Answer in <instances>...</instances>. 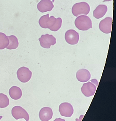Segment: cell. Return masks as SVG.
I'll return each instance as SVG.
<instances>
[{
    "label": "cell",
    "mask_w": 116,
    "mask_h": 121,
    "mask_svg": "<svg viewBox=\"0 0 116 121\" xmlns=\"http://www.w3.org/2000/svg\"><path fill=\"white\" fill-rule=\"evenodd\" d=\"M65 39L66 42L69 44L76 45L78 42L79 35L78 33L76 30H70L65 33Z\"/></svg>",
    "instance_id": "ba28073f"
},
{
    "label": "cell",
    "mask_w": 116,
    "mask_h": 121,
    "mask_svg": "<svg viewBox=\"0 0 116 121\" xmlns=\"http://www.w3.org/2000/svg\"><path fill=\"white\" fill-rule=\"evenodd\" d=\"M17 74L18 78L20 82L27 83L30 80L32 73L28 68L22 67L18 70Z\"/></svg>",
    "instance_id": "8992f818"
},
{
    "label": "cell",
    "mask_w": 116,
    "mask_h": 121,
    "mask_svg": "<svg viewBox=\"0 0 116 121\" xmlns=\"http://www.w3.org/2000/svg\"><path fill=\"white\" fill-rule=\"evenodd\" d=\"M39 116L42 121H49L52 117V110L49 107H43L40 111Z\"/></svg>",
    "instance_id": "7c38bea8"
},
{
    "label": "cell",
    "mask_w": 116,
    "mask_h": 121,
    "mask_svg": "<svg viewBox=\"0 0 116 121\" xmlns=\"http://www.w3.org/2000/svg\"><path fill=\"white\" fill-rule=\"evenodd\" d=\"M40 45L44 48H50L51 46H53L56 43V38L52 35L46 34L42 35L39 39Z\"/></svg>",
    "instance_id": "277c9868"
},
{
    "label": "cell",
    "mask_w": 116,
    "mask_h": 121,
    "mask_svg": "<svg viewBox=\"0 0 116 121\" xmlns=\"http://www.w3.org/2000/svg\"><path fill=\"white\" fill-rule=\"evenodd\" d=\"M3 118V116H0V120H1V119Z\"/></svg>",
    "instance_id": "44dd1931"
},
{
    "label": "cell",
    "mask_w": 116,
    "mask_h": 121,
    "mask_svg": "<svg viewBox=\"0 0 116 121\" xmlns=\"http://www.w3.org/2000/svg\"><path fill=\"white\" fill-rule=\"evenodd\" d=\"M111 1H112V0H104L103 1V2H110Z\"/></svg>",
    "instance_id": "ffe728a7"
},
{
    "label": "cell",
    "mask_w": 116,
    "mask_h": 121,
    "mask_svg": "<svg viewBox=\"0 0 116 121\" xmlns=\"http://www.w3.org/2000/svg\"><path fill=\"white\" fill-rule=\"evenodd\" d=\"M90 11L89 5L85 2H81L75 4L72 8V14L76 17L79 15H87Z\"/></svg>",
    "instance_id": "3957f363"
},
{
    "label": "cell",
    "mask_w": 116,
    "mask_h": 121,
    "mask_svg": "<svg viewBox=\"0 0 116 121\" xmlns=\"http://www.w3.org/2000/svg\"><path fill=\"white\" fill-rule=\"evenodd\" d=\"M9 95L12 99L14 100H18L22 96V90L19 87L13 86L9 90Z\"/></svg>",
    "instance_id": "9a60e30c"
},
{
    "label": "cell",
    "mask_w": 116,
    "mask_h": 121,
    "mask_svg": "<svg viewBox=\"0 0 116 121\" xmlns=\"http://www.w3.org/2000/svg\"><path fill=\"white\" fill-rule=\"evenodd\" d=\"M97 86L91 82L84 84L81 87V91L86 97H89L94 95Z\"/></svg>",
    "instance_id": "9c48e42d"
},
{
    "label": "cell",
    "mask_w": 116,
    "mask_h": 121,
    "mask_svg": "<svg viewBox=\"0 0 116 121\" xmlns=\"http://www.w3.org/2000/svg\"><path fill=\"white\" fill-rule=\"evenodd\" d=\"M77 79L81 82L88 81L91 78L90 72L85 69H81L77 71L76 74Z\"/></svg>",
    "instance_id": "4fadbf2b"
},
{
    "label": "cell",
    "mask_w": 116,
    "mask_h": 121,
    "mask_svg": "<svg viewBox=\"0 0 116 121\" xmlns=\"http://www.w3.org/2000/svg\"></svg>",
    "instance_id": "603a6c76"
},
{
    "label": "cell",
    "mask_w": 116,
    "mask_h": 121,
    "mask_svg": "<svg viewBox=\"0 0 116 121\" xmlns=\"http://www.w3.org/2000/svg\"><path fill=\"white\" fill-rule=\"evenodd\" d=\"M12 114L13 117L16 119L24 118L26 121L29 120V116L27 112L20 106H15L12 110Z\"/></svg>",
    "instance_id": "5b68a950"
},
{
    "label": "cell",
    "mask_w": 116,
    "mask_h": 121,
    "mask_svg": "<svg viewBox=\"0 0 116 121\" xmlns=\"http://www.w3.org/2000/svg\"><path fill=\"white\" fill-rule=\"evenodd\" d=\"M8 38L9 39L10 43L9 45L6 47V48L8 49H15L19 46V41L18 38L14 35H11L8 36Z\"/></svg>",
    "instance_id": "2e32d148"
},
{
    "label": "cell",
    "mask_w": 116,
    "mask_h": 121,
    "mask_svg": "<svg viewBox=\"0 0 116 121\" xmlns=\"http://www.w3.org/2000/svg\"><path fill=\"white\" fill-rule=\"evenodd\" d=\"M9 99L8 96L3 93H0V108H4L9 105Z\"/></svg>",
    "instance_id": "ac0fdd59"
},
{
    "label": "cell",
    "mask_w": 116,
    "mask_h": 121,
    "mask_svg": "<svg viewBox=\"0 0 116 121\" xmlns=\"http://www.w3.org/2000/svg\"><path fill=\"white\" fill-rule=\"evenodd\" d=\"M112 18L109 17L101 20L99 26L100 30L105 34L110 33L112 30Z\"/></svg>",
    "instance_id": "52a82bcc"
},
{
    "label": "cell",
    "mask_w": 116,
    "mask_h": 121,
    "mask_svg": "<svg viewBox=\"0 0 116 121\" xmlns=\"http://www.w3.org/2000/svg\"><path fill=\"white\" fill-rule=\"evenodd\" d=\"M59 112L62 116L70 117L74 113V109L70 104L63 103L59 106Z\"/></svg>",
    "instance_id": "30bf717a"
},
{
    "label": "cell",
    "mask_w": 116,
    "mask_h": 121,
    "mask_svg": "<svg viewBox=\"0 0 116 121\" xmlns=\"http://www.w3.org/2000/svg\"><path fill=\"white\" fill-rule=\"evenodd\" d=\"M54 1H55V0H52V3H54Z\"/></svg>",
    "instance_id": "7402d4cb"
},
{
    "label": "cell",
    "mask_w": 116,
    "mask_h": 121,
    "mask_svg": "<svg viewBox=\"0 0 116 121\" xmlns=\"http://www.w3.org/2000/svg\"><path fill=\"white\" fill-rule=\"evenodd\" d=\"M9 39L6 34L0 32V50L4 49L9 45Z\"/></svg>",
    "instance_id": "e0dca14e"
},
{
    "label": "cell",
    "mask_w": 116,
    "mask_h": 121,
    "mask_svg": "<svg viewBox=\"0 0 116 121\" xmlns=\"http://www.w3.org/2000/svg\"><path fill=\"white\" fill-rule=\"evenodd\" d=\"M53 121H65V120L64 119H62L61 118H59L55 119Z\"/></svg>",
    "instance_id": "d6986e66"
},
{
    "label": "cell",
    "mask_w": 116,
    "mask_h": 121,
    "mask_svg": "<svg viewBox=\"0 0 116 121\" xmlns=\"http://www.w3.org/2000/svg\"><path fill=\"white\" fill-rule=\"evenodd\" d=\"M62 22V20L61 18H55L53 16L50 17L49 14L42 16L39 20V24L41 28L49 29L54 32L60 29Z\"/></svg>",
    "instance_id": "6da1fadb"
},
{
    "label": "cell",
    "mask_w": 116,
    "mask_h": 121,
    "mask_svg": "<svg viewBox=\"0 0 116 121\" xmlns=\"http://www.w3.org/2000/svg\"><path fill=\"white\" fill-rule=\"evenodd\" d=\"M37 7L39 12L44 13L51 11L54 8V5L50 0H41L37 4Z\"/></svg>",
    "instance_id": "8fae6325"
},
{
    "label": "cell",
    "mask_w": 116,
    "mask_h": 121,
    "mask_svg": "<svg viewBox=\"0 0 116 121\" xmlns=\"http://www.w3.org/2000/svg\"><path fill=\"white\" fill-rule=\"evenodd\" d=\"M75 24L80 30L86 31L92 28V21L86 15H81L77 17L75 20Z\"/></svg>",
    "instance_id": "7a4b0ae2"
},
{
    "label": "cell",
    "mask_w": 116,
    "mask_h": 121,
    "mask_svg": "<svg viewBox=\"0 0 116 121\" xmlns=\"http://www.w3.org/2000/svg\"><path fill=\"white\" fill-rule=\"evenodd\" d=\"M108 11V7L105 5L101 4L98 5L93 12L94 17L99 19L103 17Z\"/></svg>",
    "instance_id": "5bb4252c"
}]
</instances>
